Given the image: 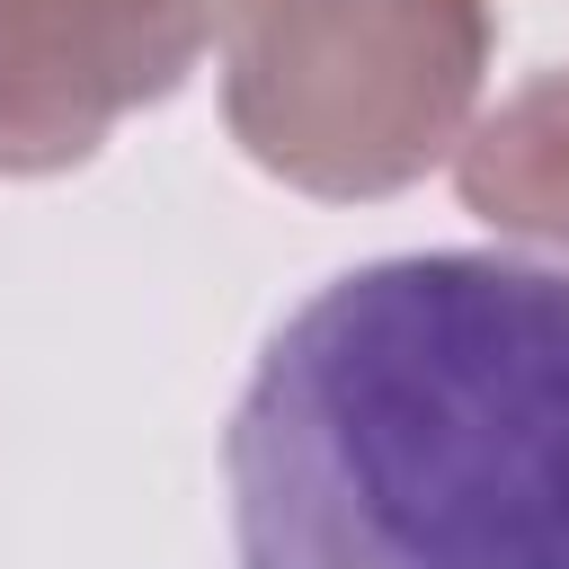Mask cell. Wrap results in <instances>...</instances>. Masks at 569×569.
<instances>
[{
    "label": "cell",
    "instance_id": "1",
    "mask_svg": "<svg viewBox=\"0 0 569 569\" xmlns=\"http://www.w3.org/2000/svg\"><path fill=\"white\" fill-rule=\"evenodd\" d=\"M222 480L240 569H569V276L347 267L258 347Z\"/></svg>",
    "mask_w": 569,
    "mask_h": 569
},
{
    "label": "cell",
    "instance_id": "4",
    "mask_svg": "<svg viewBox=\"0 0 569 569\" xmlns=\"http://www.w3.org/2000/svg\"><path fill=\"white\" fill-rule=\"evenodd\" d=\"M453 187L489 231L542 240L569 258V71H542L516 98H498L462 133Z\"/></svg>",
    "mask_w": 569,
    "mask_h": 569
},
{
    "label": "cell",
    "instance_id": "3",
    "mask_svg": "<svg viewBox=\"0 0 569 569\" xmlns=\"http://www.w3.org/2000/svg\"><path fill=\"white\" fill-rule=\"evenodd\" d=\"M213 36V0H0V178L89 160L169 98Z\"/></svg>",
    "mask_w": 569,
    "mask_h": 569
},
{
    "label": "cell",
    "instance_id": "2",
    "mask_svg": "<svg viewBox=\"0 0 569 569\" xmlns=\"http://www.w3.org/2000/svg\"><path fill=\"white\" fill-rule=\"evenodd\" d=\"M489 0H222V124L302 196H400L462 151Z\"/></svg>",
    "mask_w": 569,
    "mask_h": 569
}]
</instances>
